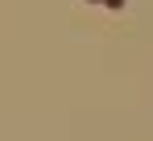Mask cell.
<instances>
[{
	"label": "cell",
	"mask_w": 153,
	"mask_h": 141,
	"mask_svg": "<svg viewBox=\"0 0 153 141\" xmlns=\"http://www.w3.org/2000/svg\"><path fill=\"white\" fill-rule=\"evenodd\" d=\"M87 4H103V0H87Z\"/></svg>",
	"instance_id": "obj_2"
},
{
	"label": "cell",
	"mask_w": 153,
	"mask_h": 141,
	"mask_svg": "<svg viewBox=\"0 0 153 141\" xmlns=\"http://www.w3.org/2000/svg\"><path fill=\"white\" fill-rule=\"evenodd\" d=\"M103 4H108V8H124V0H103Z\"/></svg>",
	"instance_id": "obj_1"
}]
</instances>
